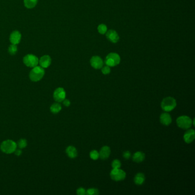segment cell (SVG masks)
<instances>
[{
    "label": "cell",
    "mask_w": 195,
    "mask_h": 195,
    "mask_svg": "<svg viewBox=\"0 0 195 195\" xmlns=\"http://www.w3.org/2000/svg\"><path fill=\"white\" fill-rule=\"evenodd\" d=\"M45 74V70L41 66H36L31 70L29 73L30 79L33 82L41 80Z\"/></svg>",
    "instance_id": "cell-1"
},
{
    "label": "cell",
    "mask_w": 195,
    "mask_h": 195,
    "mask_svg": "<svg viewBox=\"0 0 195 195\" xmlns=\"http://www.w3.org/2000/svg\"><path fill=\"white\" fill-rule=\"evenodd\" d=\"M17 143L12 140H7L2 142L0 146L1 150L5 153L11 154L14 153L17 149Z\"/></svg>",
    "instance_id": "cell-2"
},
{
    "label": "cell",
    "mask_w": 195,
    "mask_h": 195,
    "mask_svg": "<svg viewBox=\"0 0 195 195\" xmlns=\"http://www.w3.org/2000/svg\"><path fill=\"white\" fill-rule=\"evenodd\" d=\"M176 104V100L174 98L167 97L163 100L161 104V107L165 112H170L175 108Z\"/></svg>",
    "instance_id": "cell-3"
},
{
    "label": "cell",
    "mask_w": 195,
    "mask_h": 195,
    "mask_svg": "<svg viewBox=\"0 0 195 195\" xmlns=\"http://www.w3.org/2000/svg\"><path fill=\"white\" fill-rule=\"evenodd\" d=\"M176 123L177 126L180 128L183 129H188L192 126V121L191 119L188 116H181L177 119Z\"/></svg>",
    "instance_id": "cell-4"
},
{
    "label": "cell",
    "mask_w": 195,
    "mask_h": 195,
    "mask_svg": "<svg viewBox=\"0 0 195 195\" xmlns=\"http://www.w3.org/2000/svg\"><path fill=\"white\" fill-rule=\"evenodd\" d=\"M120 62V57L119 54L116 53H111L108 54L105 58V63L109 67H113L119 65Z\"/></svg>",
    "instance_id": "cell-5"
},
{
    "label": "cell",
    "mask_w": 195,
    "mask_h": 195,
    "mask_svg": "<svg viewBox=\"0 0 195 195\" xmlns=\"http://www.w3.org/2000/svg\"><path fill=\"white\" fill-rule=\"evenodd\" d=\"M111 179L116 181H119L124 180L126 177V173L122 169L119 168H113L111 171Z\"/></svg>",
    "instance_id": "cell-6"
},
{
    "label": "cell",
    "mask_w": 195,
    "mask_h": 195,
    "mask_svg": "<svg viewBox=\"0 0 195 195\" xmlns=\"http://www.w3.org/2000/svg\"><path fill=\"white\" fill-rule=\"evenodd\" d=\"M23 63L25 65L31 68H34L37 66L39 60L37 57L33 54H28L23 58Z\"/></svg>",
    "instance_id": "cell-7"
},
{
    "label": "cell",
    "mask_w": 195,
    "mask_h": 195,
    "mask_svg": "<svg viewBox=\"0 0 195 195\" xmlns=\"http://www.w3.org/2000/svg\"><path fill=\"white\" fill-rule=\"evenodd\" d=\"M66 97V92L64 89L58 88L54 91L53 93V99L57 103L62 102Z\"/></svg>",
    "instance_id": "cell-8"
},
{
    "label": "cell",
    "mask_w": 195,
    "mask_h": 195,
    "mask_svg": "<svg viewBox=\"0 0 195 195\" xmlns=\"http://www.w3.org/2000/svg\"><path fill=\"white\" fill-rule=\"evenodd\" d=\"M90 62L91 66L95 69H101L103 66L104 62L103 60L101 58L97 56H93L91 59Z\"/></svg>",
    "instance_id": "cell-9"
},
{
    "label": "cell",
    "mask_w": 195,
    "mask_h": 195,
    "mask_svg": "<svg viewBox=\"0 0 195 195\" xmlns=\"http://www.w3.org/2000/svg\"><path fill=\"white\" fill-rule=\"evenodd\" d=\"M106 37L108 40H109L112 43H117L119 41V35L114 30H109L106 33Z\"/></svg>",
    "instance_id": "cell-10"
},
{
    "label": "cell",
    "mask_w": 195,
    "mask_h": 195,
    "mask_svg": "<svg viewBox=\"0 0 195 195\" xmlns=\"http://www.w3.org/2000/svg\"><path fill=\"white\" fill-rule=\"evenodd\" d=\"M195 138V130L189 129L185 132L184 135V140L187 144H189L194 140Z\"/></svg>",
    "instance_id": "cell-11"
},
{
    "label": "cell",
    "mask_w": 195,
    "mask_h": 195,
    "mask_svg": "<svg viewBox=\"0 0 195 195\" xmlns=\"http://www.w3.org/2000/svg\"><path fill=\"white\" fill-rule=\"evenodd\" d=\"M52 62V59L48 55L43 56L39 60L40 66L43 68H47L49 66Z\"/></svg>",
    "instance_id": "cell-12"
},
{
    "label": "cell",
    "mask_w": 195,
    "mask_h": 195,
    "mask_svg": "<svg viewBox=\"0 0 195 195\" xmlns=\"http://www.w3.org/2000/svg\"><path fill=\"white\" fill-rule=\"evenodd\" d=\"M21 39V35L19 31L13 32L10 36V41L12 44L17 45L19 44Z\"/></svg>",
    "instance_id": "cell-13"
},
{
    "label": "cell",
    "mask_w": 195,
    "mask_h": 195,
    "mask_svg": "<svg viewBox=\"0 0 195 195\" xmlns=\"http://www.w3.org/2000/svg\"><path fill=\"white\" fill-rule=\"evenodd\" d=\"M111 154V149L108 146H104L100 149L99 153V157L102 160H106L109 157Z\"/></svg>",
    "instance_id": "cell-14"
},
{
    "label": "cell",
    "mask_w": 195,
    "mask_h": 195,
    "mask_svg": "<svg viewBox=\"0 0 195 195\" xmlns=\"http://www.w3.org/2000/svg\"><path fill=\"white\" fill-rule=\"evenodd\" d=\"M160 120L161 123L165 126H168L172 122L171 116L168 113H162L160 117Z\"/></svg>",
    "instance_id": "cell-15"
},
{
    "label": "cell",
    "mask_w": 195,
    "mask_h": 195,
    "mask_svg": "<svg viewBox=\"0 0 195 195\" xmlns=\"http://www.w3.org/2000/svg\"><path fill=\"white\" fill-rule=\"evenodd\" d=\"M66 153L68 157L71 159H74L77 156V150L75 147L73 146H69L66 149Z\"/></svg>",
    "instance_id": "cell-16"
},
{
    "label": "cell",
    "mask_w": 195,
    "mask_h": 195,
    "mask_svg": "<svg viewBox=\"0 0 195 195\" xmlns=\"http://www.w3.org/2000/svg\"><path fill=\"white\" fill-rule=\"evenodd\" d=\"M145 154L142 152H137L136 153H134V156H133V160L136 163H141L142 161L144 160L145 159Z\"/></svg>",
    "instance_id": "cell-17"
},
{
    "label": "cell",
    "mask_w": 195,
    "mask_h": 195,
    "mask_svg": "<svg viewBox=\"0 0 195 195\" xmlns=\"http://www.w3.org/2000/svg\"><path fill=\"white\" fill-rule=\"evenodd\" d=\"M146 179L145 176L142 173H138L136 176H134V182L138 185H141L144 183Z\"/></svg>",
    "instance_id": "cell-18"
},
{
    "label": "cell",
    "mask_w": 195,
    "mask_h": 195,
    "mask_svg": "<svg viewBox=\"0 0 195 195\" xmlns=\"http://www.w3.org/2000/svg\"><path fill=\"white\" fill-rule=\"evenodd\" d=\"M61 109H62V107H61V104L58 103L53 104L50 108V110L51 111V112H52L54 114L58 113L60 111H61Z\"/></svg>",
    "instance_id": "cell-19"
},
{
    "label": "cell",
    "mask_w": 195,
    "mask_h": 195,
    "mask_svg": "<svg viewBox=\"0 0 195 195\" xmlns=\"http://www.w3.org/2000/svg\"><path fill=\"white\" fill-rule=\"evenodd\" d=\"M37 0H24V5L28 9L33 8L37 4Z\"/></svg>",
    "instance_id": "cell-20"
},
{
    "label": "cell",
    "mask_w": 195,
    "mask_h": 195,
    "mask_svg": "<svg viewBox=\"0 0 195 195\" xmlns=\"http://www.w3.org/2000/svg\"><path fill=\"white\" fill-rule=\"evenodd\" d=\"M17 146L19 148V149H23L25 148L27 146V141L26 139H20L19 140L17 143Z\"/></svg>",
    "instance_id": "cell-21"
},
{
    "label": "cell",
    "mask_w": 195,
    "mask_h": 195,
    "mask_svg": "<svg viewBox=\"0 0 195 195\" xmlns=\"http://www.w3.org/2000/svg\"><path fill=\"white\" fill-rule=\"evenodd\" d=\"M17 49H18V48H17V45H15V44H12V45H11V46L9 47L8 51H9V53L11 55L13 56V55H15V54L17 53Z\"/></svg>",
    "instance_id": "cell-22"
},
{
    "label": "cell",
    "mask_w": 195,
    "mask_h": 195,
    "mask_svg": "<svg viewBox=\"0 0 195 195\" xmlns=\"http://www.w3.org/2000/svg\"><path fill=\"white\" fill-rule=\"evenodd\" d=\"M98 32L101 35H104L107 32V27L104 24H100L98 27Z\"/></svg>",
    "instance_id": "cell-23"
},
{
    "label": "cell",
    "mask_w": 195,
    "mask_h": 195,
    "mask_svg": "<svg viewBox=\"0 0 195 195\" xmlns=\"http://www.w3.org/2000/svg\"><path fill=\"white\" fill-rule=\"evenodd\" d=\"M99 191L96 188H90L86 191V195H97L99 194Z\"/></svg>",
    "instance_id": "cell-24"
},
{
    "label": "cell",
    "mask_w": 195,
    "mask_h": 195,
    "mask_svg": "<svg viewBox=\"0 0 195 195\" xmlns=\"http://www.w3.org/2000/svg\"><path fill=\"white\" fill-rule=\"evenodd\" d=\"M90 157L92 160H96L99 158V153L96 150H93L90 153Z\"/></svg>",
    "instance_id": "cell-25"
},
{
    "label": "cell",
    "mask_w": 195,
    "mask_h": 195,
    "mask_svg": "<svg viewBox=\"0 0 195 195\" xmlns=\"http://www.w3.org/2000/svg\"><path fill=\"white\" fill-rule=\"evenodd\" d=\"M121 165V162L119 160H115L112 163V167L113 168H120Z\"/></svg>",
    "instance_id": "cell-26"
},
{
    "label": "cell",
    "mask_w": 195,
    "mask_h": 195,
    "mask_svg": "<svg viewBox=\"0 0 195 195\" xmlns=\"http://www.w3.org/2000/svg\"><path fill=\"white\" fill-rule=\"evenodd\" d=\"M101 72L104 74H108L111 72V69L110 67L108 66H104L101 68Z\"/></svg>",
    "instance_id": "cell-27"
},
{
    "label": "cell",
    "mask_w": 195,
    "mask_h": 195,
    "mask_svg": "<svg viewBox=\"0 0 195 195\" xmlns=\"http://www.w3.org/2000/svg\"><path fill=\"white\" fill-rule=\"evenodd\" d=\"M77 194L78 195H86V190L83 188H79L77 190Z\"/></svg>",
    "instance_id": "cell-28"
},
{
    "label": "cell",
    "mask_w": 195,
    "mask_h": 195,
    "mask_svg": "<svg viewBox=\"0 0 195 195\" xmlns=\"http://www.w3.org/2000/svg\"><path fill=\"white\" fill-rule=\"evenodd\" d=\"M130 156H131V155H130V152H129V151H125L124 153H123V157H124L126 160L129 159L130 157Z\"/></svg>",
    "instance_id": "cell-29"
},
{
    "label": "cell",
    "mask_w": 195,
    "mask_h": 195,
    "mask_svg": "<svg viewBox=\"0 0 195 195\" xmlns=\"http://www.w3.org/2000/svg\"><path fill=\"white\" fill-rule=\"evenodd\" d=\"M63 104L65 105V107H69L70 105V101L69 100L64 99L63 100Z\"/></svg>",
    "instance_id": "cell-30"
},
{
    "label": "cell",
    "mask_w": 195,
    "mask_h": 195,
    "mask_svg": "<svg viewBox=\"0 0 195 195\" xmlns=\"http://www.w3.org/2000/svg\"><path fill=\"white\" fill-rule=\"evenodd\" d=\"M22 150H21L20 149H15V155L16 156H19L20 155H21V154H22Z\"/></svg>",
    "instance_id": "cell-31"
}]
</instances>
